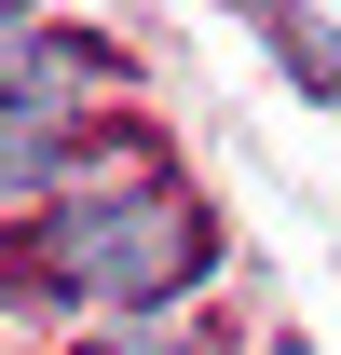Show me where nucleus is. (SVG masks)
<instances>
[{"label":"nucleus","mask_w":341,"mask_h":355,"mask_svg":"<svg viewBox=\"0 0 341 355\" xmlns=\"http://www.w3.org/2000/svg\"><path fill=\"white\" fill-rule=\"evenodd\" d=\"M55 273L82 287V301H164L205 273V219L177 205V191H96V205H55Z\"/></svg>","instance_id":"nucleus-1"},{"label":"nucleus","mask_w":341,"mask_h":355,"mask_svg":"<svg viewBox=\"0 0 341 355\" xmlns=\"http://www.w3.org/2000/svg\"><path fill=\"white\" fill-rule=\"evenodd\" d=\"M42 178H55V110L0 96V191H42Z\"/></svg>","instance_id":"nucleus-2"},{"label":"nucleus","mask_w":341,"mask_h":355,"mask_svg":"<svg viewBox=\"0 0 341 355\" xmlns=\"http://www.w3.org/2000/svg\"><path fill=\"white\" fill-rule=\"evenodd\" d=\"M273 42L300 55V83H314V96H341V42H314V28H273Z\"/></svg>","instance_id":"nucleus-3"}]
</instances>
